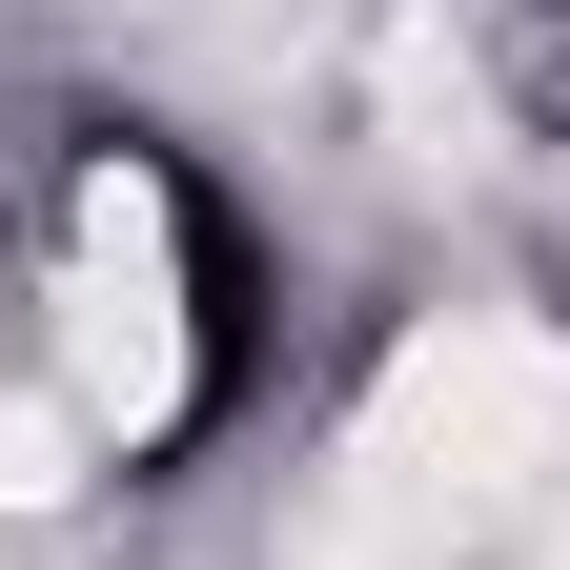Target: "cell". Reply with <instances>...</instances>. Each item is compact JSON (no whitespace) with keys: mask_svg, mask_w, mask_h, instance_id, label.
<instances>
[{"mask_svg":"<svg viewBox=\"0 0 570 570\" xmlns=\"http://www.w3.org/2000/svg\"><path fill=\"white\" fill-rule=\"evenodd\" d=\"M285 204L184 102H41L0 142V428L82 510L245 469L285 407Z\"/></svg>","mask_w":570,"mask_h":570,"instance_id":"6da1fadb","label":"cell"},{"mask_svg":"<svg viewBox=\"0 0 570 570\" xmlns=\"http://www.w3.org/2000/svg\"><path fill=\"white\" fill-rule=\"evenodd\" d=\"M407 21H428V61H449L530 164H570V0H407Z\"/></svg>","mask_w":570,"mask_h":570,"instance_id":"7a4b0ae2","label":"cell"}]
</instances>
